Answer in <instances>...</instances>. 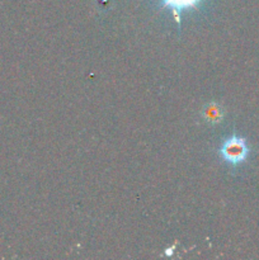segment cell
<instances>
[{
  "label": "cell",
  "mask_w": 259,
  "mask_h": 260,
  "mask_svg": "<svg viewBox=\"0 0 259 260\" xmlns=\"http://www.w3.org/2000/svg\"><path fill=\"white\" fill-rule=\"evenodd\" d=\"M218 154L226 162L236 167L246 160L249 155V147L246 145L245 139L233 135L222 142L218 149Z\"/></svg>",
  "instance_id": "obj_1"
},
{
  "label": "cell",
  "mask_w": 259,
  "mask_h": 260,
  "mask_svg": "<svg viewBox=\"0 0 259 260\" xmlns=\"http://www.w3.org/2000/svg\"><path fill=\"white\" fill-rule=\"evenodd\" d=\"M160 2H161V8L169 9L172 12L173 18H174L180 33V24H182L180 14L185 10L197 9L198 5L202 3V0H160Z\"/></svg>",
  "instance_id": "obj_2"
},
{
  "label": "cell",
  "mask_w": 259,
  "mask_h": 260,
  "mask_svg": "<svg viewBox=\"0 0 259 260\" xmlns=\"http://www.w3.org/2000/svg\"><path fill=\"white\" fill-rule=\"evenodd\" d=\"M202 116L207 123L210 124H216L220 123L223 119V109L220 104H217L216 102H211L207 103L202 109Z\"/></svg>",
  "instance_id": "obj_3"
}]
</instances>
